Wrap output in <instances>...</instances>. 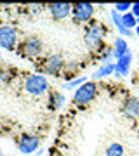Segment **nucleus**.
<instances>
[{"label":"nucleus","instance_id":"nucleus-19","mask_svg":"<svg viewBox=\"0 0 139 156\" xmlns=\"http://www.w3.org/2000/svg\"><path fill=\"white\" fill-rule=\"evenodd\" d=\"M85 82H87V76L73 78V80H70V82H64V83H63V89H66V90L70 89V90H73V92H75V90H77L80 85H83Z\"/></svg>","mask_w":139,"mask_h":156},{"label":"nucleus","instance_id":"nucleus-1","mask_svg":"<svg viewBox=\"0 0 139 156\" xmlns=\"http://www.w3.org/2000/svg\"><path fill=\"white\" fill-rule=\"evenodd\" d=\"M108 35V28L101 21H90L87 26H85V31H83V44L87 45L89 50H94V52H99L103 47H104V38Z\"/></svg>","mask_w":139,"mask_h":156},{"label":"nucleus","instance_id":"nucleus-18","mask_svg":"<svg viewBox=\"0 0 139 156\" xmlns=\"http://www.w3.org/2000/svg\"><path fill=\"white\" fill-rule=\"evenodd\" d=\"M122 21H123V26H125L127 30H130V31H134V30L137 28V17L134 16L132 12L123 14V16H122Z\"/></svg>","mask_w":139,"mask_h":156},{"label":"nucleus","instance_id":"nucleus-7","mask_svg":"<svg viewBox=\"0 0 139 156\" xmlns=\"http://www.w3.org/2000/svg\"><path fill=\"white\" fill-rule=\"evenodd\" d=\"M19 31L12 24H2L0 26V49L14 50L19 47Z\"/></svg>","mask_w":139,"mask_h":156},{"label":"nucleus","instance_id":"nucleus-10","mask_svg":"<svg viewBox=\"0 0 139 156\" xmlns=\"http://www.w3.org/2000/svg\"><path fill=\"white\" fill-rule=\"evenodd\" d=\"M130 66H132V52L129 50L127 54H123L122 57H118L115 61V76L123 78L130 73Z\"/></svg>","mask_w":139,"mask_h":156},{"label":"nucleus","instance_id":"nucleus-3","mask_svg":"<svg viewBox=\"0 0 139 156\" xmlns=\"http://www.w3.org/2000/svg\"><path fill=\"white\" fill-rule=\"evenodd\" d=\"M23 89L28 95H33V97H42L49 92V80L45 75L42 73H31L24 78V83Z\"/></svg>","mask_w":139,"mask_h":156},{"label":"nucleus","instance_id":"nucleus-15","mask_svg":"<svg viewBox=\"0 0 139 156\" xmlns=\"http://www.w3.org/2000/svg\"><path fill=\"white\" fill-rule=\"evenodd\" d=\"M111 47H113V50H115V61L130 50V47H129V44H127V38H122V37H117V38L113 40Z\"/></svg>","mask_w":139,"mask_h":156},{"label":"nucleus","instance_id":"nucleus-8","mask_svg":"<svg viewBox=\"0 0 139 156\" xmlns=\"http://www.w3.org/2000/svg\"><path fill=\"white\" fill-rule=\"evenodd\" d=\"M40 137L38 135H35V134H21L19 135V139H17V149H19V153L24 156L28 154H35L37 151L42 147L40 146Z\"/></svg>","mask_w":139,"mask_h":156},{"label":"nucleus","instance_id":"nucleus-22","mask_svg":"<svg viewBox=\"0 0 139 156\" xmlns=\"http://www.w3.org/2000/svg\"><path fill=\"white\" fill-rule=\"evenodd\" d=\"M130 12H132L136 17H139V2H134L132 7H130Z\"/></svg>","mask_w":139,"mask_h":156},{"label":"nucleus","instance_id":"nucleus-2","mask_svg":"<svg viewBox=\"0 0 139 156\" xmlns=\"http://www.w3.org/2000/svg\"><path fill=\"white\" fill-rule=\"evenodd\" d=\"M99 95V85L94 80H87L83 85H80L75 92H73L71 102L77 108H85L90 102H94L96 97Z\"/></svg>","mask_w":139,"mask_h":156},{"label":"nucleus","instance_id":"nucleus-27","mask_svg":"<svg viewBox=\"0 0 139 156\" xmlns=\"http://www.w3.org/2000/svg\"><path fill=\"white\" fill-rule=\"evenodd\" d=\"M137 24H139V17H137Z\"/></svg>","mask_w":139,"mask_h":156},{"label":"nucleus","instance_id":"nucleus-20","mask_svg":"<svg viewBox=\"0 0 139 156\" xmlns=\"http://www.w3.org/2000/svg\"><path fill=\"white\" fill-rule=\"evenodd\" d=\"M130 7H132V4L130 2H118V4H115L113 5V11H117L118 14H127V12H130Z\"/></svg>","mask_w":139,"mask_h":156},{"label":"nucleus","instance_id":"nucleus-25","mask_svg":"<svg viewBox=\"0 0 139 156\" xmlns=\"http://www.w3.org/2000/svg\"><path fill=\"white\" fill-rule=\"evenodd\" d=\"M2 135H4V130H2V127H0V137H2Z\"/></svg>","mask_w":139,"mask_h":156},{"label":"nucleus","instance_id":"nucleus-16","mask_svg":"<svg viewBox=\"0 0 139 156\" xmlns=\"http://www.w3.org/2000/svg\"><path fill=\"white\" fill-rule=\"evenodd\" d=\"M97 59L101 61V64H106V62H115V50H113V47H111V45H104V47L99 50Z\"/></svg>","mask_w":139,"mask_h":156},{"label":"nucleus","instance_id":"nucleus-14","mask_svg":"<svg viewBox=\"0 0 139 156\" xmlns=\"http://www.w3.org/2000/svg\"><path fill=\"white\" fill-rule=\"evenodd\" d=\"M66 104V97L61 90H52L49 92V108L52 111H59L63 106Z\"/></svg>","mask_w":139,"mask_h":156},{"label":"nucleus","instance_id":"nucleus-26","mask_svg":"<svg viewBox=\"0 0 139 156\" xmlns=\"http://www.w3.org/2000/svg\"><path fill=\"white\" fill-rule=\"evenodd\" d=\"M0 156H5V154H4V151H2V149H0Z\"/></svg>","mask_w":139,"mask_h":156},{"label":"nucleus","instance_id":"nucleus-11","mask_svg":"<svg viewBox=\"0 0 139 156\" xmlns=\"http://www.w3.org/2000/svg\"><path fill=\"white\" fill-rule=\"evenodd\" d=\"M122 111L129 118H139V97L137 95H127L122 102Z\"/></svg>","mask_w":139,"mask_h":156},{"label":"nucleus","instance_id":"nucleus-4","mask_svg":"<svg viewBox=\"0 0 139 156\" xmlns=\"http://www.w3.org/2000/svg\"><path fill=\"white\" fill-rule=\"evenodd\" d=\"M66 68V62H64V57L59 54V52H52L49 56H45L42 59V64H40V73L45 75V76H59Z\"/></svg>","mask_w":139,"mask_h":156},{"label":"nucleus","instance_id":"nucleus-9","mask_svg":"<svg viewBox=\"0 0 139 156\" xmlns=\"http://www.w3.org/2000/svg\"><path fill=\"white\" fill-rule=\"evenodd\" d=\"M52 19L56 21H64L68 17L71 16V11H73V4H66V2H56V4H49L47 5Z\"/></svg>","mask_w":139,"mask_h":156},{"label":"nucleus","instance_id":"nucleus-13","mask_svg":"<svg viewBox=\"0 0 139 156\" xmlns=\"http://www.w3.org/2000/svg\"><path fill=\"white\" fill-rule=\"evenodd\" d=\"M110 16H111V21H113V26L117 28L118 35H120L122 38H132V37H136V35H134V31H130V30H127L125 26H123L122 14H118L117 11H113V9H111V11H110Z\"/></svg>","mask_w":139,"mask_h":156},{"label":"nucleus","instance_id":"nucleus-5","mask_svg":"<svg viewBox=\"0 0 139 156\" xmlns=\"http://www.w3.org/2000/svg\"><path fill=\"white\" fill-rule=\"evenodd\" d=\"M19 54L26 59H37L44 54V42L35 37V35H30V37H24L23 42L19 44Z\"/></svg>","mask_w":139,"mask_h":156},{"label":"nucleus","instance_id":"nucleus-24","mask_svg":"<svg viewBox=\"0 0 139 156\" xmlns=\"http://www.w3.org/2000/svg\"><path fill=\"white\" fill-rule=\"evenodd\" d=\"M134 35H136V37H139V24H137V28L134 30Z\"/></svg>","mask_w":139,"mask_h":156},{"label":"nucleus","instance_id":"nucleus-23","mask_svg":"<svg viewBox=\"0 0 139 156\" xmlns=\"http://www.w3.org/2000/svg\"><path fill=\"white\" fill-rule=\"evenodd\" d=\"M42 154H44V147H40V149L37 151V153H35L33 156H42Z\"/></svg>","mask_w":139,"mask_h":156},{"label":"nucleus","instance_id":"nucleus-21","mask_svg":"<svg viewBox=\"0 0 139 156\" xmlns=\"http://www.w3.org/2000/svg\"><path fill=\"white\" fill-rule=\"evenodd\" d=\"M12 75L5 69H0V83H7V82H11Z\"/></svg>","mask_w":139,"mask_h":156},{"label":"nucleus","instance_id":"nucleus-6","mask_svg":"<svg viewBox=\"0 0 139 156\" xmlns=\"http://www.w3.org/2000/svg\"><path fill=\"white\" fill-rule=\"evenodd\" d=\"M96 12V5L89 4V2H80V4H73V11H71V19L77 24H83L87 26Z\"/></svg>","mask_w":139,"mask_h":156},{"label":"nucleus","instance_id":"nucleus-17","mask_svg":"<svg viewBox=\"0 0 139 156\" xmlns=\"http://www.w3.org/2000/svg\"><path fill=\"white\" fill-rule=\"evenodd\" d=\"M125 154V149L120 142H111L104 151V156H123Z\"/></svg>","mask_w":139,"mask_h":156},{"label":"nucleus","instance_id":"nucleus-12","mask_svg":"<svg viewBox=\"0 0 139 156\" xmlns=\"http://www.w3.org/2000/svg\"><path fill=\"white\" fill-rule=\"evenodd\" d=\"M115 76V62H106V64H99V66L94 69V73L90 75V78L94 82H99V80H104V78Z\"/></svg>","mask_w":139,"mask_h":156}]
</instances>
